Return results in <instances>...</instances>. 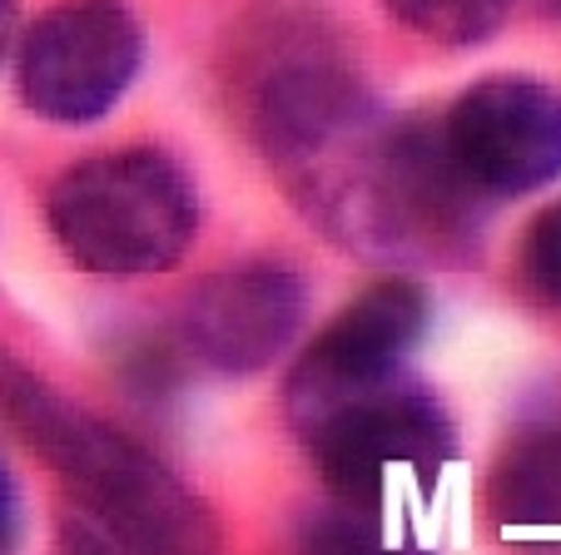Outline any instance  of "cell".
I'll return each mask as SVG.
<instances>
[{
  "label": "cell",
  "mask_w": 561,
  "mask_h": 555,
  "mask_svg": "<svg viewBox=\"0 0 561 555\" xmlns=\"http://www.w3.org/2000/svg\"><path fill=\"white\" fill-rule=\"evenodd\" d=\"M244 119L298 209L378 263L457 268L482 239V199L443 149V129L388 115L368 80L318 41L284 31L244 74Z\"/></svg>",
  "instance_id": "1"
},
{
  "label": "cell",
  "mask_w": 561,
  "mask_h": 555,
  "mask_svg": "<svg viewBox=\"0 0 561 555\" xmlns=\"http://www.w3.org/2000/svg\"><path fill=\"white\" fill-rule=\"evenodd\" d=\"M0 412L129 555H219L214 511L115 421L70 402L0 347Z\"/></svg>",
  "instance_id": "2"
},
{
  "label": "cell",
  "mask_w": 561,
  "mask_h": 555,
  "mask_svg": "<svg viewBox=\"0 0 561 555\" xmlns=\"http://www.w3.org/2000/svg\"><path fill=\"white\" fill-rule=\"evenodd\" d=\"M55 243L85 273H164L190 253L204 204L159 149H115L70 164L45 199Z\"/></svg>",
  "instance_id": "3"
},
{
  "label": "cell",
  "mask_w": 561,
  "mask_h": 555,
  "mask_svg": "<svg viewBox=\"0 0 561 555\" xmlns=\"http://www.w3.org/2000/svg\"><path fill=\"white\" fill-rule=\"evenodd\" d=\"M288 421L308 447L313 472L323 476L333 501L358 506V511L378 506L403 482H413L417 492H433L457 451L443 402L408 372L378 382V388L294 412Z\"/></svg>",
  "instance_id": "4"
},
{
  "label": "cell",
  "mask_w": 561,
  "mask_h": 555,
  "mask_svg": "<svg viewBox=\"0 0 561 555\" xmlns=\"http://www.w3.org/2000/svg\"><path fill=\"white\" fill-rule=\"evenodd\" d=\"M145 65V25L125 0H60L25 31L15 90L50 125H95L129 95Z\"/></svg>",
  "instance_id": "5"
},
{
  "label": "cell",
  "mask_w": 561,
  "mask_h": 555,
  "mask_svg": "<svg viewBox=\"0 0 561 555\" xmlns=\"http://www.w3.org/2000/svg\"><path fill=\"white\" fill-rule=\"evenodd\" d=\"M437 129L477 199H517L561 178V90L537 74H482Z\"/></svg>",
  "instance_id": "6"
},
{
  "label": "cell",
  "mask_w": 561,
  "mask_h": 555,
  "mask_svg": "<svg viewBox=\"0 0 561 555\" xmlns=\"http://www.w3.org/2000/svg\"><path fill=\"white\" fill-rule=\"evenodd\" d=\"M308 317V284L294 263L254 258L204 278L180 308V337L194 362L224 378L264 372Z\"/></svg>",
  "instance_id": "7"
},
{
  "label": "cell",
  "mask_w": 561,
  "mask_h": 555,
  "mask_svg": "<svg viewBox=\"0 0 561 555\" xmlns=\"http://www.w3.org/2000/svg\"><path fill=\"white\" fill-rule=\"evenodd\" d=\"M427 317H433V303L408 278H382L368 293H358L348 308L329 317V327L294 362L284 382L288 417L318 407V402L403 378L408 357L427 333Z\"/></svg>",
  "instance_id": "8"
},
{
  "label": "cell",
  "mask_w": 561,
  "mask_h": 555,
  "mask_svg": "<svg viewBox=\"0 0 561 555\" xmlns=\"http://www.w3.org/2000/svg\"><path fill=\"white\" fill-rule=\"evenodd\" d=\"M488 516L507 535L561 531V431L537 427L507 441L488 476Z\"/></svg>",
  "instance_id": "9"
},
{
  "label": "cell",
  "mask_w": 561,
  "mask_h": 555,
  "mask_svg": "<svg viewBox=\"0 0 561 555\" xmlns=\"http://www.w3.org/2000/svg\"><path fill=\"white\" fill-rule=\"evenodd\" d=\"M512 0H388V15L417 41L443 50H472L507 21Z\"/></svg>",
  "instance_id": "10"
},
{
  "label": "cell",
  "mask_w": 561,
  "mask_h": 555,
  "mask_svg": "<svg viewBox=\"0 0 561 555\" xmlns=\"http://www.w3.org/2000/svg\"><path fill=\"white\" fill-rule=\"evenodd\" d=\"M304 555H433L423 545L392 541L368 511L358 506H329L308 516L304 525Z\"/></svg>",
  "instance_id": "11"
},
{
  "label": "cell",
  "mask_w": 561,
  "mask_h": 555,
  "mask_svg": "<svg viewBox=\"0 0 561 555\" xmlns=\"http://www.w3.org/2000/svg\"><path fill=\"white\" fill-rule=\"evenodd\" d=\"M517 288L531 303L561 313V204H547L517 243Z\"/></svg>",
  "instance_id": "12"
},
{
  "label": "cell",
  "mask_w": 561,
  "mask_h": 555,
  "mask_svg": "<svg viewBox=\"0 0 561 555\" xmlns=\"http://www.w3.org/2000/svg\"><path fill=\"white\" fill-rule=\"evenodd\" d=\"M60 555H129L105 525H95L90 516H70L60 525Z\"/></svg>",
  "instance_id": "13"
},
{
  "label": "cell",
  "mask_w": 561,
  "mask_h": 555,
  "mask_svg": "<svg viewBox=\"0 0 561 555\" xmlns=\"http://www.w3.org/2000/svg\"><path fill=\"white\" fill-rule=\"evenodd\" d=\"M15 535H21V492H15V476L0 451V555L15 551Z\"/></svg>",
  "instance_id": "14"
},
{
  "label": "cell",
  "mask_w": 561,
  "mask_h": 555,
  "mask_svg": "<svg viewBox=\"0 0 561 555\" xmlns=\"http://www.w3.org/2000/svg\"><path fill=\"white\" fill-rule=\"evenodd\" d=\"M15 0H0V65H5V55H11V45H15Z\"/></svg>",
  "instance_id": "15"
},
{
  "label": "cell",
  "mask_w": 561,
  "mask_h": 555,
  "mask_svg": "<svg viewBox=\"0 0 561 555\" xmlns=\"http://www.w3.org/2000/svg\"><path fill=\"white\" fill-rule=\"evenodd\" d=\"M541 5H547V11H551V15H561V0H541Z\"/></svg>",
  "instance_id": "16"
}]
</instances>
